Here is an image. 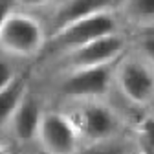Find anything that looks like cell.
I'll use <instances>...</instances> for the list:
<instances>
[{"label":"cell","instance_id":"cell-1","mask_svg":"<svg viewBox=\"0 0 154 154\" xmlns=\"http://www.w3.org/2000/svg\"><path fill=\"white\" fill-rule=\"evenodd\" d=\"M46 46L44 29L28 13L11 11L0 26V50L17 57L37 55Z\"/></svg>","mask_w":154,"mask_h":154},{"label":"cell","instance_id":"cell-2","mask_svg":"<svg viewBox=\"0 0 154 154\" xmlns=\"http://www.w3.org/2000/svg\"><path fill=\"white\" fill-rule=\"evenodd\" d=\"M112 33H118V24H116V18L110 13V9H106L53 31L50 46L70 51L77 46H83L94 41V38L112 35Z\"/></svg>","mask_w":154,"mask_h":154},{"label":"cell","instance_id":"cell-3","mask_svg":"<svg viewBox=\"0 0 154 154\" xmlns=\"http://www.w3.org/2000/svg\"><path fill=\"white\" fill-rule=\"evenodd\" d=\"M37 141L46 154H75L79 145V127L61 112L42 114Z\"/></svg>","mask_w":154,"mask_h":154},{"label":"cell","instance_id":"cell-4","mask_svg":"<svg viewBox=\"0 0 154 154\" xmlns=\"http://www.w3.org/2000/svg\"><path fill=\"white\" fill-rule=\"evenodd\" d=\"M125 38L118 33L105 35L99 38L77 46L70 51H66L64 64L70 70H79V68H92V66H101V64H112L118 57L125 51Z\"/></svg>","mask_w":154,"mask_h":154},{"label":"cell","instance_id":"cell-5","mask_svg":"<svg viewBox=\"0 0 154 154\" xmlns=\"http://www.w3.org/2000/svg\"><path fill=\"white\" fill-rule=\"evenodd\" d=\"M112 64L70 70L61 83V92L68 97H77V99L101 97L108 92L114 79Z\"/></svg>","mask_w":154,"mask_h":154},{"label":"cell","instance_id":"cell-6","mask_svg":"<svg viewBox=\"0 0 154 154\" xmlns=\"http://www.w3.org/2000/svg\"><path fill=\"white\" fill-rule=\"evenodd\" d=\"M116 79L123 95L134 105H145L154 97V70L143 61L130 59L123 63Z\"/></svg>","mask_w":154,"mask_h":154},{"label":"cell","instance_id":"cell-7","mask_svg":"<svg viewBox=\"0 0 154 154\" xmlns=\"http://www.w3.org/2000/svg\"><path fill=\"white\" fill-rule=\"evenodd\" d=\"M119 128V119L112 108L101 103H88L81 112V134L92 143L110 141Z\"/></svg>","mask_w":154,"mask_h":154},{"label":"cell","instance_id":"cell-8","mask_svg":"<svg viewBox=\"0 0 154 154\" xmlns=\"http://www.w3.org/2000/svg\"><path fill=\"white\" fill-rule=\"evenodd\" d=\"M41 119H42V112H41V106L35 101V97L28 94L22 97L20 105L17 106L13 118L9 121V127H11V132L13 136L20 141V143H26V141H31V140H37V134H38V127H41Z\"/></svg>","mask_w":154,"mask_h":154},{"label":"cell","instance_id":"cell-9","mask_svg":"<svg viewBox=\"0 0 154 154\" xmlns=\"http://www.w3.org/2000/svg\"><path fill=\"white\" fill-rule=\"evenodd\" d=\"M106 9H110V0H66L53 15V31Z\"/></svg>","mask_w":154,"mask_h":154},{"label":"cell","instance_id":"cell-10","mask_svg":"<svg viewBox=\"0 0 154 154\" xmlns=\"http://www.w3.org/2000/svg\"><path fill=\"white\" fill-rule=\"evenodd\" d=\"M26 94H28V86L22 77H15L6 88L0 90V127L6 123L9 125L17 106L20 105Z\"/></svg>","mask_w":154,"mask_h":154},{"label":"cell","instance_id":"cell-11","mask_svg":"<svg viewBox=\"0 0 154 154\" xmlns=\"http://www.w3.org/2000/svg\"><path fill=\"white\" fill-rule=\"evenodd\" d=\"M123 11L134 22H154V0H125Z\"/></svg>","mask_w":154,"mask_h":154},{"label":"cell","instance_id":"cell-12","mask_svg":"<svg viewBox=\"0 0 154 154\" xmlns=\"http://www.w3.org/2000/svg\"><path fill=\"white\" fill-rule=\"evenodd\" d=\"M141 140L145 145L143 154H154V119H147L141 128Z\"/></svg>","mask_w":154,"mask_h":154},{"label":"cell","instance_id":"cell-13","mask_svg":"<svg viewBox=\"0 0 154 154\" xmlns=\"http://www.w3.org/2000/svg\"><path fill=\"white\" fill-rule=\"evenodd\" d=\"M15 73H13V70L9 68V64L8 63H4V61H0V90L2 88H6L13 79H15Z\"/></svg>","mask_w":154,"mask_h":154},{"label":"cell","instance_id":"cell-14","mask_svg":"<svg viewBox=\"0 0 154 154\" xmlns=\"http://www.w3.org/2000/svg\"><path fill=\"white\" fill-rule=\"evenodd\" d=\"M13 4H15V0H0V26L4 24L6 17L13 11V9H11Z\"/></svg>","mask_w":154,"mask_h":154},{"label":"cell","instance_id":"cell-15","mask_svg":"<svg viewBox=\"0 0 154 154\" xmlns=\"http://www.w3.org/2000/svg\"><path fill=\"white\" fill-rule=\"evenodd\" d=\"M48 2H50V0H15V4L22 6V8H28V9H31V8H41V6H44Z\"/></svg>","mask_w":154,"mask_h":154},{"label":"cell","instance_id":"cell-16","mask_svg":"<svg viewBox=\"0 0 154 154\" xmlns=\"http://www.w3.org/2000/svg\"><path fill=\"white\" fill-rule=\"evenodd\" d=\"M0 154H9V152H8V150H6V149L2 147V145H0Z\"/></svg>","mask_w":154,"mask_h":154}]
</instances>
